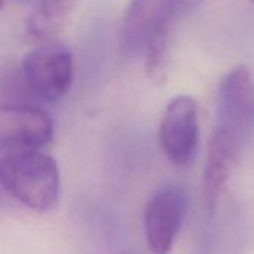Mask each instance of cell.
<instances>
[{
  "instance_id": "8992f818",
  "label": "cell",
  "mask_w": 254,
  "mask_h": 254,
  "mask_svg": "<svg viewBox=\"0 0 254 254\" xmlns=\"http://www.w3.org/2000/svg\"><path fill=\"white\" fill-rule=\"evenodd\" d=\"M51 115L32 103L0 105V147L11 151L42 150L53 141Z\"/></svg>"
},
{
  "instance_id": "7a4b0ae2",
  "label": "cell",
  "mask_w": 254,
  "mask_h": 254,
  "mask_svg": "<svg viewBox=\"0 0 254 254\" xmlns=\"http://www.w3.org/2000/svg\"><path fill=\"white\" fill-rule=\"evenodd\" d=\"M0 186L26 208L47 212L60 197L59 165L42 150L9 151L0 159Z\"/></svg>"
},
{
  "instance_id": "6da1fadb",
  "label": "cell",
  "mask_w": 254,
  "mask_h": 254,
  "mask_svg": "<svg viewBox=\"0 0 254 254\" xmlns=\"http://www.w3.org/2000/svg\"><path fill=\"white\" fill-rule=\"evenodd\" d=\"M202 0H132L121 27L123 50L145 56L147 75L154 84L166 78L174 29Z\"/></svg>"
},
{
  "instance_id": "ba28073f",
  "label": "cell",
  "mask_w": 254,
  "mask_h": 254,
  "mask_svg": "<svg viewBox=\"0 0 254 254\" xmlns=\"http://www.w3.org/2000/svg\"><path fill=\"white\" fill-rule=\"evenodd\" d=\"M241 147V141L220 129L211 135L203 169V203L209 214L214 212L221 190L239 162Z\"/></svg>"
},
{
  "instance_id": "277c9868",
  "label": "cell",
  "mask_w": 254,
  "mask_h": 254,
  "mask_svg": "<svg viewBox=\"0 0 254 254\" xmlns=\"http://www.w3.org/2000/svg\"><path fill=\"white\" fill-rule=\"evenodd\" d=\"M254 126V81L245 66L226 73L218 90L217 127L235 139L244 141Z\"/></svg>"
},
{
  "instance_id": "30bf717a",
  "label": "cell",
  "mask_w": 254,
  "mask_h": 254,
  "mask_svg": "<svg viewBox=\"0 0 254 254\" xmlns=\"http://www.w3.org/2000/svg\"><path fill=\"white\" fill-rule=\"evenodd\" d=\"M21 2H27V3H39L41 2V0H21Z\"/></svg>"
},
{
  "instance_id": "5b68a950",
  "label": "cell",
  "mask_w": 254,
  "mask_h": 254,
  "mask_svg": "<svg viewBox=\"0 0 254 254\" xmlns=\"http://www.w3.org/2000/svg\"><path fill=\"white\" fill-rule=\"evenodd\" d=\"M187 212V193L169 184L151 194L144 209L145 238L154 254H168L180 233Z\"/></svg>"
},
{
  "instance_id": "3957f363",
  "label": "cell",
  "mask_w": 254,
  "mask_h": 254,
  "mask_svg": "<svg viewBox=\"0 0 254 254\" xmlns=\"http://www.w3.org/2000/svg\"><path fill=\"white\" fill-rule=\"evenodd\" d=\"M73 59L64 45L53 41L41 44L24 57L20 85L27 96L41 102H57L70 88Z\"/></svg>"
},
{
  "instance_id": "8fae6325",
  "label": "cell",
  "mask_w": 254,
  "mask_h": 254,
  "mask_svg": "<svg viewBox=\"0 0 254 254\" xmlns=\"http://www.w3.org/2000/svg\"><path fill=\"white\" fill-rule=\"evenodd\" d=\"M3 5H5V0H0V11H2Z\"/></svg>"
},
{
  "instance_id": "9c48e42d",
  "label": "cell",
  "mask_w": 254,
  "mask_h": 254,
  "mask_svg": "<svg viewBox=\"0 0 254 254\" xmlns=\"http://www.w3.org/2000/svg\"><path fill=\"white\" fill-rule=\"evenodd\" d=\"M78 0H41L26 23V36L38 45L53 42L63 30Z\"/></svg>"
},
{
  "instance_id": "52a82bcc",
  "label": "cell",
  "mask_w": 254,
  "mask_h": 254,
  "mask_svg": "<svg viewBox=\"0 0 254 254\" xmlns=\"http://www.w3.org/2000/svg\"><path fill=\"white\" fill-rule=\"evenodd\" d=\"M159 136L166 157L174 165L184 166L193 159L197 145V106L190 96H178L169 102Z\"/></svg>"
}]
</instances>
